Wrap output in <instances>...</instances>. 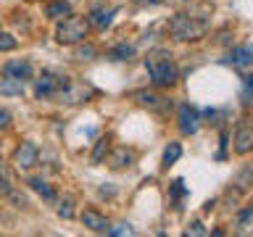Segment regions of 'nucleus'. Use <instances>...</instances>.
<instances>
[{
    "label": "nucleus",
    "mask_w": 253,
    "mask_h": 237,
    "mask_svg": "<svg viewBox=\"0 0 253 237\" xmlns=\"http://www.w3.org/2000/svg\"><path fill=\"white\" fill-rule=\"evenodd\" d=\"M145 69L153 87H174L179 79V69L174 63V55L169 50H150L145 55Z\"/></svg>",
    "instance_id": "nucleus-1"
},
{
    "label": "nucleus",
    "mask_w": 253,
    "mask_h": 237,
    "mask_svg": "<svg viewBox=\"0 0 253 237\" xmlns=\"http://www.w3.org/2000/svg\"><path fill=\"white\" fill-rule=\"evenodd\" d=\"M209 32V19L203 16H190V13H177L169 19V35L177 42H195Z\"/></svg>",
    "instance_id": "nucleus-2"
},
{
    "label": "nucleus",
    "mask_w": 253,
    "mask_h": 237,
    "mask_svg": "<svg viewBox=\"0 0 253 237\" xmlns=\"http://www.w3.org/2000/svg\"><path fill=\"white\" fill-rule=\"evenodd\" d=\"M90 35V24H87L84 16H66V19H61V24L55 27V40H58L61 45H77L87 40Z\"/></svg>",
    "instance_id": "nucleus-3"
},
{
    "label": "nucleus",
    "mask_w": 253,
    "mask_h": 237,
    "mask_svg": "<svg viewBox=\"0 0 253 237\" xmlns=\"http://www.w3.org/2000/svg\"><path fill=\"white\" fill-rule=\"evenodd\" d=\"M37 158H40V153H37V145L35 142H29V140H24V142H19L16 145V150H13V166L19 171H27V169H32V166L37 163Z\"/></svg>",
    "instance_id": "nucleus-4"
},
{
    "label": "nucleus",
    "mask_w": 253,
    "mask_h": 237,
    "mask_svg": "<svg viewBox=\"0 0 253 237\" xmlns=\"http://www.w3.org/2000/svg\"><path fill=\"white\" fill-rule=\"evenodd\" d=\"M177 126L182 134H195L198 126H201V116H198V108L190 106V103H182L177 111Z\"/></svg>",
    "instance_id": "nucleus-5"
},
{
    "label": "nucleus",
    "mask_w": 253,
    "mask_h": 237,
    "mask_svg": "<svg viewBox=\"0 0 253 237\" xmlns=\"http://www.w3.org/2000/svg\"><path fill=\"white\" fill-rule=\"evenodd\" d=\"M32 74H35V69H32V63L24 61V58H13V61L3 63V77H11V79L24 82V79H32Z\"/></svg>",
    "instance_id": "nucleus-6"
},
{
    "label": "nucleus",
    "mask_w": 253,
    "mask_h": 237,
    "mask_svg": "<svg viewBox=\"0 0 253 237\" xmlns=\"http://www.w3.org/2000/svg\"><path fill=\"white\" fill-rule=\"evenodd\" d=\"M58 87H61V77H53L50 71L47 74H42L35 82V95L40 100H47V98H55V92H58Z\"/></svg>",
    "instance_id": "nucleus-7"
},
{
    "label": "nucleus",
    "mask_w": 253,
    "mask_h": 237,
    "mask_svg": "<svg viewBox=\"0 0 253 237\" xmlns=\"http://www.w3.org/2000/svg\"><path fill=\"white\" fill-rule=\"evenodd\" d=\"M232 142H235V153H237V156H248L251 150H253V129L243 121V124L235 129V140H232Z\"/></svg>",
    "instance_id": "nucleus-8"
},
{
    "label": "nucleus",
    "mask_w": 253,
    "mask_h": 237,
    "mask_svg": "<svg viewBox=\"0 0 253 237\" xmlns=\"http://www.w3.org/2000/svg\"><path fill=\"white\" fill-rule=\"evenodd\" d=\"M82 224L90 229V232H98V235H106L108 232V219L103 216V213H98L95 208H84L82 211Z\"/></svg>",
    "instance_id": "nucleus-9"
},
{
    "label": "nucleus",
    "mask_w": 253,
    "mask_h": 237,
    "mask_svg": "<svg viewBox=\"0 0 253 237\" xmlns=\"http://www.w3.org/2000/svg\"><path fill=\"white\" fill-rule=\"evenodd\" d=\"M114 13H116V8H92L84 19H87V24H90V29L103 32L111 24V16H114Z\"/></svg>",
    "instance_id": "nucleus-10"
},
{
    "label": "nucleus",
    "mask_w": 253,
    "mask_h": 237,
    "mask_svg": "<svg viewBox=\"0 0 253 237\" xmlns=\"http://www.w3.org/2000/svg\"><path fill=\"white\" fill-rule=\"evenodd\" d=\"M227 61L232 63V66L237 69H248L251 66V61H253V50H251V45H240V47H232L227 55Z\"/></svg>",
    "instance_id": "nucleus-11"
},
{
    "label": "nucleus",
    "mask_w": 253,
    "mask_h": 237,
    "mask_svg": "<svg viewBox=\"0 0 253 237\" xmlns=\"http://www.w3.org/2000/svg\"><path fill=\"white\" fill-rule=\"evenodd\" d=\"M42 13L47 16V19H53V21H61V19H66V16L71 13V5H69V0H53V3H47L42 8Z\"/></svg>",
    "instance_id": "nucleus-12"
},
{
    "label": "nucleus",
    "mask_w": 253,
    "mask_h": 237,
    "mask_svg": "<svg viewBox=\"0 0 253 237\" xmlns=\"http://www.w3.org/2000/svg\"><path fill=\"white\" fill-rule=\"evenodd\" d=\"M27 185H29L32 190H35V193L42 195L45 200H55V190H53L50 185H47L45 179H40V177H29V179H27Z\"/></svg>",
    "instance_id": "nucleus-13"
},
{
    "label": "nucleus",
    "mask_w": 253,
    "mask_h": 237,
    "mask_svg": "<svg viewBox=\"0 0 253 237\" xmlns=\"http://www.w3.org/2000/svg\"><path fill=\"white\" fill-rule=\"evenodd\" d=\"M114 169H124V166H132L134 163V153L132 150H126V148H119L114 156H111V161H108Z\"/></svg>",
    "instance_id": "nucleus-14"
},
{
    "label": "nucleus",
    "mask_w": 253,
    "mask_h": 237,
    "mask_svg": "<svg viewBox=\"0 0 253 237\" xmlns=\"http://www.w3.org/2000/svg\"><path fill=\"white\" fill-rule=\"evenodd\" d=\"M0 95H24V82H19V79H0Z\"/></svg>",
    "instance_id": "nucleus-15"
},
{
    "label": "nucleus",
    "mask_w": 253,
    "mask_h": 237,
    "mask_svg": "<svg viewBox=\"0 0 253 237\" xmlns=\"http://www.w3.org/2000/svg\"><path fill=\"white\" fill-rule=\"evenodd\" d=\"M179 156H182V145H179V142H169V145H166V150H164V158H161V161H164L166 169H169L171 163L179 161Z\"/></svg>",
    "instance_id": "nucleus-16"
},
{
    "label": "nucleus",
    "mask_w": 253,
    "mask_h": 237,
    "mask_svg": "<svg viewBox=\"0 0 253 237\" xmlns=\"http://www.w3.org/2000/svg\"><path fill=\"white\" fill-rule=\"evenodd\" d=\"M132 55H134V47H132V45H124V42L108 50V58H111V61H129Z\"/></svg>",
    "instance_id": "nucleus-17"
},
{
    "label": "nucleus",
    "mask_w": 253,
    "mask_h": 237,
    "mask_svg": "<svg viewBox=\"0 0 253 237\" xmlns=\"http://www.w3.org/2000/svg\"><path fill=\"white\" fill-rule=\"evenodd\" d=\"M77 45L79 47L74 50V58H79V61H92L95 55H98V47H95L92 42H84L82 40V42H77Z\"/></svg>",
    "instance_id": "nucleus-18"
},
{
    "label": "nucleus",
    "mask_w": 253,
    "mask_h": 237,
    "mask_svg": "<svg viewBox=\"0 0 253 237\" xmlns=\"http://www.w3.org/2000/svg\"><path fill=\"white\" fill-rule=\"evenodd\" d=\"M108 148H111V137L106 134V137H100L98 142H95V150H92L90 161H92V163H100V161H103V156L108 153Z\"/></svg>",
    "instance_id": "nucleus-19"
},
{
    "label": "nucleus",
    "mask_w": 253,
    "mask_h": 237,
    "mask_svg": "<svg viewBox=\"0 0 253 237\" xmlns=\"http://www.w3.org/2000/svg\"><path fill=\"white\" fill-rule=\"evenodd\" d=\"M19 47V40L8 32H0V53H8V50H16Z\"/></svg>",
    "instance_id": "nucleus-20"
},
{
    "label": "nucleus",
    "mask_w": 253,
    "mask_h": 237,
    "mask_svg": "<svg viewBox=\"0 0 253 237\" xmlns=\"http://www.w3.org/2000/svg\"><path fill=\"white\" fill-rule=\"evenodd\" d=\"M134 98H137V103H140V106H150V108H153L156 103L161 100V98H156L153 92H137V95H134Z\"/></svg>",
    "instance_id": "nucleus-21"
},
{
    "label": "nucleus",
    "mask_w": 253,
    "mask_h": 237,
    "mask_svg": "<svg viewBox=\"0 0 253 237\" xmlns=\"http://www.w3.org/2000/svg\"><path fill=\"white\" fill-rule=\"evenodd\" d=\"M245 79V87H243V106H251V90H253V77H243Z\"/></svg>",
    "instance_id": "nucleus-22"
},
{
    "label": "nucleus",
    "mask_w": 253,
    "mask_h": 237,
    "mask_svg": "<svg viewBox=\"0 0 253 237\" xmlns=\"http://www.w3.org/2000/svg\"><path fill=\"white\" fill-rule=\"evenodd\" d=\"M71 205H74V200H71V198H66V200L61 203V208H58V216H63V219H71V216H74V208H71Z\"/></svg>",
    "instance_id": "nucleus-23"
},
{
    "label": "nucleus",
    "mask_w": 253,
    "mask_h": 237,
    "mask_svg": "<svg viewBox=\"0 0 253 237\" xmlns=\"http://www.w3.org/2000/svg\"><path fill=\"white\" fill-rule=\"evenodd\" d=\"M182 185H185L182 179H174L171 182V198H174V200H179V198L185 195V187H182Z\"/></svg>",
    "instance_id": "nucleus-24"
},
{
    "label": "nucleus",
    "mask_w": 253,
    "mask_h": 237,
    "mask_svg": "<svg viewBox=\"0 0 253 237\" xmlns=\"http://www.w3.org/2000/svg\"><path fill=\"white\" fill-rule=\"evenodd\" d=\"M11 190H13V187H11V182H8V177H5L3 171H0V198H5L8 193H11Z\"/></svg>",
    "instance_id": "nucleus-25"
},
{
    "label": "nucleus",
    "mask_w": 253,
    "mask_h": 237,
    "mask_svg": "<svg viewBox=\"0 0 253 237\" xmlns=\"http://www.w3.org/2000/svg\"><path fill=\"white\" fill-rule=\"evenodd\" d=\"M8 126H11V114L0 108V132H3V129H8Z\"/></svg>",
    "instance_id": "nucleus-26"
},
{
    "label": "nucleus",
    "mask_w": 253,
    "mask_h": 237,
    "mask_svg": "<svg viewBox=\"0 0 253 237\" xmlns=\"http://www.w3.org/2000/svg\"><path fill=\"white\" fill-rule=\"evenodd\" d=\"M187 235H206V229H203L201 221H193V224L187 227Z\"/></svg>",
    "instance_id": "nucleus-27"
},
{
    "label": "nucleus",
    "mask_w": 253,
    "mask_h": 237,
    "mask_svg": "<svg viewBox=\"0 0 253 237\" xmlns=\"http://www.w3.org/2000/svg\"><path fill=\"white\" fill-rule=\"evenodd\" d=\"M164 3V0H134V5H158Z\"/></svg>",
    "instance_id": "nucleus-28"
},
{
    "label": "nucleus",
    "mask_w": 253,
    "mask_h": 237,
    "mask_svg": "<svg viewBox=\"0 0 253 237\" xmlns=\"http://www.w3.org/2000/svg\"><path fill=\"white\" fill-rule=\"evenodd\" d=\"M164 3H171V5H185V3H190V0H164Z\"/></svg>",
    "instance_id": "nucleus-29"
},
{
    "label": "nucleus",
    "mask_w": 253,
    "mask_h": 237,
    "mask_svg": "<svg viewBox=\"0 0 253 237\" xmlns=\"http://www.w3.org/2000/svg\"><path fill=\"white\" fill-rule=\"evenodd\" d=\"M0 171H3V169H0Z\"/></svg>",
    "instance_id": "nucleus-30"
}]
</instances>
